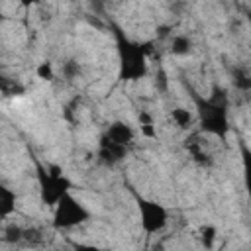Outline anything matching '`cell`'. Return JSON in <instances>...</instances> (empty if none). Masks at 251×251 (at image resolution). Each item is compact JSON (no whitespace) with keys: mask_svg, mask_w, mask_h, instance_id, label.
Listing matches in <instances>:
<instances>
[{"mask_svg":"<svg viewBox=\"0 0 251 251\" xmlns=\"http://www.w3.org/2000/svg\"><path fill=\"white\" fill-rule=\"evenodd\" d=\"M0 92H2V96L12 98V96H22V94H25V88H24V84H20V82L14 80V78L0 76Z\"/></svg>","mask_w":251,"mask_h":251,"instance_id":"cell-10","label":"cell"},{"mask_svg":"<svg viewBox=\"0 0 251 251\" xmlns=\"http://www.w3.org/2000/svg\"><path fill=\"white\" fill-rule=\"evenodd\" d=\"M4 20H6V18H4V14H2V12H0V24H2V22H4Z\"/></svg>","mask_w":251,"mask_h":251,"instance_id":"cell-21","label":"cell"},{"mask_svg":"<svg viewBox=\"0 0 251 251\" xmlns=\"http://www.w3.org/2000/svg\"><path fill=\"white\" fill-rule=\"evenodd\" d=\"M192 49V39L188 35H175L171 41V53L173 55H188Z\"/></svg>","mask_w":251,"mask_h":251,"instance_id":"cell-11","label":"cell"},{"mask_svg":"<svg viewBox=\"0 0 251 251\" xmlns=\"http://www.w3.org/2000/svg\"><path fill=\"white\" fill-rule=\"evenodd\" d=\"M184 147L188 149V153L192 155V159H194L198 165H208V163H210V155L204 151V147H202V143L198 141V135H196V133H194L190 139H186Z\"/></svg>","mask_w":251,"mask_h":251,"instance_id":"cell-9","label":"cell"},{"mask_svg":"<svg viewBox=\"0 0 251 251\" xmlns=\"http://www.w3.org/2000/svg\"><path fill=\"white\" fill-rule=\"evenodd\" d=\"M126 153H127V147L110 141L106 135L100 137V147H98V159H100V163L112 167V165L120 163L126 157Z\"/></svg>","mask_w":251,"mask_h":251,"instance_id":"cell-6","label":"cell"},{"mask_svg":"<svg viewBox=\"0 0 251 251\" xmlns=\"http://www.w3.org/2000/svg\"><path fill=\"white\" fill-rule=\"evenodd\" d=\"M194 104L198 108L200 116V129L218 137H226L229 131V122H227V96L226 90L214 86L210 98H202L198 94H192Z\"/></svg>","mask_w":251,"mask_h":251,"instance_id":"cell-1","label":"cell"},{"mask_svg":"<svg viewBox=\"0 0 251 251\" xmlns=\"http://www.w3.org/2000/svg\"><path fill=\"white\" fill-rule=\"evenodd\" d=\"M235 84H237L239 88H243V90H247V88L251 86V80L247 78V73H243V71H239V73H237V76H235Z\"/></svg>","mask_w":251,"mask_h":251,"instance_id":"cell-17","label":"cell"},{"mask_svg":"<svg viewBox=\"0 0 251 251\" xmlns=\"http://www.w3.org/2000/svg\"><path fill=\"white\" fill-rule=\"evenodd\" d=\"M104 135H106L110 141L120 143V145H124V147L131 145V141H133V129H131L126 122H114V124H110V127L106 129Z\"/></svg>","mask_w":251,"mask_h":251,"instance_id":"cell-7","label":"cell"},{"mask_svg":"<svg viewBox=\"0 0 251 251\" xmlns=\"http://www.w3.org/2000/svg\"><path fill=\"white\" fill-rule=\"evenodd\" d=\"M171 118H173V122H175L178 127H182V129L190 127V124H192V116H190V112H188L186 108H175V110L171 112Z\"/></svg>","mask_w":251,"mask_h":251,"instance_id":"cell-12","label":"cell"},{"mask_svg":"<svg viewBox=\"0 0 251 251\" xmlns=\"http://www.w3.org/2000/svg\"><path fill=\"white\" fill-rule=\"evenodd\" d=\"M90 218V212L78 202L73 194H63L57 204H55V214H53V227L55 229H69L75 226L84 224Z\"/></svg>","mask_w":251,"mask_h":251,"instance_id":"cell-4","label":"cell"},{"mask_svg":"<svg viewBox=\"0 0 251 251\" xmlns=\"http://www.w3.org/2000/svg\"><path fill=\"white\" fill-rule=\"evenodd\" d=\"M39 0H20V4L22 6H25V8H29V6H33V4H37Z\"/></svg>","mask_w":251,"mask_h":251,"instance_id":"cell-20","label":"cell"},{"mask_svg":"<svg viewBox=\"0 0 251 251\" xmlns=\"http://www.w3.org/2000/svg\"><path fill=\"white\" fill-rule=\"evenodd\" d=\"M37 182L41 202L47 206H55L57 200L73 188V182L63 175L61 167L57 165H51L47 169L43 165H37Z\"/></svg>","mask_w":251,"mask_h":251,"instance_id":"cell-3","label":"cell"},{"mask_svg":"<svg viewBox=\"0 0 251 251\" xmlns=\"http://www.w3.org/2000/svg\"><path fill=\"white\" fill-rule=\"evenodd\" d=\"M141 133H143L145 137H155V135H157L153 124H143V126H141Z\"/></svg>","mask_w":251,"mask_h":251,"instance_id":"cell-18","label":"cell"},{"mask_svg":"<svg viewBox=\"0 0 251 251\" xmlns=\"http://www.w3.org/2000/svg\"><path fill=\"white\" fill-rule=\"evenodd\" d=\"M118 39V59H120V78L139 80L147 75V55L151 43H137L127 39L120 29H116Z\"/></svg>","mask_w":251,"mask_h":251,"instance_id":"cell-2","label":"cell"},{"mask_svg":"<svg viewBox=\"0 0 251 251\" xmlns=\"http://www.w3.org/2000/svg\"><path fill=\"white\" fill-rule=\"evenodd\" d=\"M137 208H139V218H141V227L145 233H157L161 231L167 222H169V212L163 204L155 200H147L137 196Z\"/></svg>","mask_w":251,"mask_h":251,"instance_id":"cell-5","label":"cell"},{"mask_svg":"<svg viewBox=\"0 0 251 251\" xmlns=\"http://www.w3.org/2000/svg\"><path fill=\"white\" fill-rule=\"evenodd\" d=\"M4 239H6L8 243H18V241H22V239H24V227H20V226H16V224L8 226L6 231H4Z\"/></svg>","mask_w":251,"mask_h":251,"instance_id":"cell-13","label":"cell"},{"mask_svg":"<svg viewBox=\"0 0 251 251\" xmlns=\"http://www.w3.org/2000/svg\"><path fill=\"white\" fill-rule=\"evenodd\" d=\"M200 237H202V243L206 247H212L214 239H216V227L214 226H202L200 227Z\"/></svg>","mask_w":251,"mask_h":251,"instance_id":"cell-14","label":"cell"},{"mask_svg":"<svg viewBox=\"0 0 251 251\" xmlns=\"http://www.w3.org/2000/svg\"><path fill=\"white\" fill-rule=\"evenodd\" d=\"M16 202H18L16 192L0 182V218L12 216L16 212Z\"/></svg>","mask_w":251,"mask_h":251,"instance_id":"cell-8","label":"cell"},{"mask_svg":"<svg viewBox=\"0 0 251 251\" xmlns=\"http://www.w3.org/2000/svg\"><path fill=\"white\" fill-rule=\"evenodd\" d=\"M78 63L76 61H67L65 63V67H63V73H65V76L67 78H73V76H76L78 75Z\"/></svg>","mask_w":251,"mask_h":251,"instance_id":"cell-16","label":"cell"},{"mask_svg":"<svg viewBox=\"0 0 251 251\" xmlns=\"http://www.w3.org/2000/svg\"><path fill=\"white\" fill-rule=\"evenodd\" d=\"M139 122H141V126H143V124H153V118H151L147 112H141V114H139Z\"/></svg>","mask_w":251,"mask_h":251,"instance_id":"cell-19","label":"cell"},{"mask_svg":"<svg viewBox=\"0 0 251 251\" xmlns=\"http://www.w3.org/2000/svg\"><path fill=\"white\" fill-rule=\"evenodd\" d=\"M37 76L43 78V80H51L53 78V67L49 61H43L37 65Z\"/></svg>","mask_w":251,"mask_h":251,"instance_id":"cell-15","label":"cell"}]
</instances>
